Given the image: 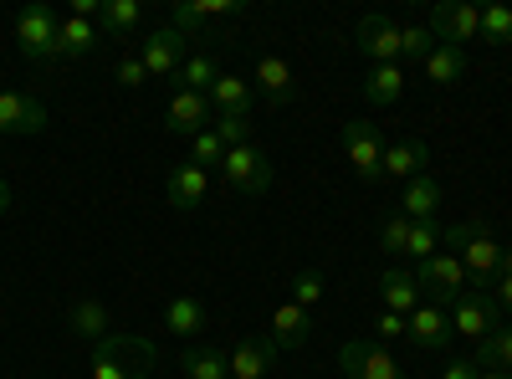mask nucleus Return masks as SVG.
I'll use <instances>...</instances> for the list:
<instances>
[{
  "instance_id": "nucleus-1",
  "label": "nucleus",
  "mask_w": 512,
  "mask_h": 379,
  "mask_svg": "<svg viewBox=\"0 0 512 379\" xmlns=\"http://www.w3.org/2000/svg\"><path fill=\"white\" fill-rule=\"evenodd\" d=\"M154 369V344L134 333H108L93 344V379H149Z\"/></svg>"
},
{
  "instance_id": "nucleus-2",
  "label": "nucleus",
  "mask_w": 512,
  "mask_h": 379,
  "mask_svg": "<svg viewBox=\"0 0 512 379\" xmlns=\"http://www.w3.org/2000/svg\"><path fill=\"white\" fill-rule=\"evenodd\" d=\"M16 41H21V52L31 62H62V21H57V11L31 0V6L16 16Z\"/></svg>"
},
{
  "instance_id": "nucleus-3",
  "label": "nucleus",
  "mask_w": 512,
  "mask_h": 379,
  "mask_svg": "<svg viewBox=\"0 0 512 379\" xmlns=\"http://www.w3.org/2000/svg\"><path fill=\"white\" fill-rule=\"evenodd\" d=\"M415 282L425 292V303H436V308H451L461 292H472V282H466V267L456 251H436V257H425L415 267Z\"/></svg>"
},
{
  "instance_id": "nucleus-4",
  "label": "nucleus",
  "mask_w": 512,
  "mask_h": 379,
  "mask_svg": "<svg viewBox=\"0 0 512 379\" xmlns=\"http://www.w3.org/2000/svg\"><path fill=\"white\" fill-rule=\"evenodd\" d=\"M344 149H349V164L364 185H379L384 180V139H379V123L369 118H349L344 123Z\"/></svg>"
},
{
  "instance_id": "nucleus-5",
  "label": "nucleus",
  "mask_w": 512,
  "mask_h": 379,
  "mask_svg": "<svg viewBox=\"0 0 512 379\" xmlns=\"http://www.w3.org/2000/svg\"><path fill=\"white\" fill-rule=\"evenodd\" d=\"M221 180H226L236 195H267V190H272V159H267L262 149H256V144L226 149Z\"/></svg>"
},
{
  "instance_id": "nucleus-6",
  "label": "nucleus",
  "mask_w": 512,
  "mask_h": 379,
  "mask_svg": "<svg viewBox=\"0 0 512 379\" xmlns=\"http://www.w3.org/2000/svg\"><path fill=\"white\" fill-rule=\"evenodd\" d=\"M446 318H451V333H466V339H487L492 328H502V308H497V298L492 292H461V298L446 308Z\"/></svg>"
},
{
  "instance_id": "nucleus-7",
  "label": "nucleus",
  "mask_w": 512,
  "mask_h": 379,
  "mask_svg": "<svg viewBox=\"0 0 512 379\" xmlns=\"http://www.w3.org/2000/svg\"><path fill=\"white\" fill-rule=\"evenodd\" d=\"M338 369H344L349 379H410L390 354H384L379 339H349L344 349H338Z\"/></svg>"
},
{
  "instance_id": "nucleus-8",
  "label": "nucleus",
  "mask_w": 512,
  "mask_h": 379,
  "mask_svg": "<svg viewBox=\"0 0 512 379\" xmlns=\"http://www.w3.org/2000/svg\"><path fill=\"white\" fill-rule=\"evenodd\" d=\"M431 36L441 47H461V41H477L482 36V6H466V0H441L431 11Z\"/></svg>"
},
{
  "instance_id": "nucleus-9",
  "label": "nucleus",
  "mask_w": 512,
  "mask_h": 379,
  "mask_svg": "<svg viewBox=\"0 0 512 379\" xmlns=\"http://www.w3.org/2000/svg\"><path fill=\"white\" fill-rule=\"evenodd\" d=\"M210 123H216L210 98L205 93H190V88H175V98H169V108H164V129L180 134V139H200Z\"/></svg>"
},
{
  "instance_id": "nucleus-10",
  "label": "nucleus",
  "mask_w": 512,
  "mask_h": 379,
  "mask_svg": "<svg viewBox=\"0 0 512 379\" xmlns=\"http://www.w3.org/2000/svg\"><path fill=\"white\" fill-rule=\"evenodd\" d=\"M139 57H144L149 77H175V72L185 67V57H190V41H185L175 26H159V31H149V36L139 41Z\"/></svg>"
},
{
  "instance_id": "nucleus-11",
  "label": "nucleus",
  "mask_w": 512,
  "mask_h": 379,
  "mask_svg": "<svg viewBox=\"0 0 512 379\" xmlns=\"http://www.w3.org/2000/svg\"><path fill=\"white\" fill-rule=\"evenodd\" d=\"M354 47H359L374 67L395 62V57H400V21H395V16H384V11H369V16L359 21Z\"/></svg>"
},
{
  "instance_id": "nucleus-12",
  "label": "nucleus",
  "mask_w": 512,
  "mask_h": 379,
  "mask_svg": "<svg viewBox=\"0 0 512 379\" xmlns=\"http://www.w3.org/2000/svg\"><path fill=\"white\" fill-rule=\"evenodd\" d=\"M47 129V103L31 93H0V134H41Z\"/></svg>"
},
{
  "instance_id": "nucleus-13",
  "label": "nucleus",
  "mask_w": 512,
  "mask_h": 379,
  "mask_svg": "<svg viewBox=\"0 0 512 379\" xmlns=\"http://www.w3.org/2000/svg\"><path fill=\"white\" fill-rule=\"evenodd\" d=\"M277 359V344L272 333H246V339H236L231 349V379H262Z\"/></svg>"
},
{
  "instance_id": "nucleus-14",
  "label": "nucleus",
  "mask_w": 512,
  "mask_h": 379,
  "mask_svg": "<svg viewBox=\"0 0 512 379\" xmlns=\"http://www.w3.org/2000/svg\"><path fill=\"white\" fill-rule=\"evenodd\" d=\"M405 333H410L415 349H446V344H451V318H446V308H436V303H420V308L405 318Z\"/></svg>"
},
{
  "instance_id": "nucleus-15",
  "label": "nucleus",
  "mask_w": 512,
  "mask_h": 379,
  "mask_svg": "<svg viewBox=\"0 0 512 379\" xmlns=\"http://www.w3.org/2000/svg\"><path fill=\"white\" fill-rule=\"evenodd\" d=\"M164 195H169V205H180V210H200L205 195H210V175L200 170V164H175L169 180H164Z\"/></svg>"
},
{
  "instance_id": "nucleus-16",
  "label": "nucleus",
  "mask_w": 512,
  "mask_h": 379,
  "mask_svg": "<svg viewBox=\"0 0 512 379\" xmlns=\"http://www.w3.org/2000/svg\"><path fill=\"white\" fill-rule=\"evenodd\" d=\"M256 93H262L272 108H287L297 98V77H292L287 57H262L256 62Z\"/></svg>"
},
{
  "instance_id": "nucleus-17",
  "label": "nucleus",
  "mask_w": 512,
  "mask_h": 379,
  "mask_svg": "<svg viewBox=\"0 0 512 379\" xmlns=\"http://www.w3.org/2000/svg\"><path fill=\"white\" fill-rule=\"evenodd\" d=\"M164 328L180 333V339H195L200 328H210V313H205V303L195 298V292H180V298L164 303Z\"/></svg>"
},
{
  "instance_id": "nucleus-18",
  "label": "nucleus",
  "mask_w": 512,
  "mask_h": 379,
  "mask_svg": "<svg viewBox=\"0 0 512 379\" xmlns=\"http://www.w3.org/2000/svg\"><path fill=\"white\" fill-rule=\"evenodd\" d=\"M425 159H431V144H425V139L384 144V175H395V180H415V175H425Z\"/></svg>"
},
{
  "instance_id": "nucleus-19",
  "label": "nucleus",
  "mask_w": 512,
  "mask_h": 379,
  "mask_svg": "<svg viewBox=\"0 0 512 379\" xmlns=\"http://www.w3.org/2000/svg\"><path fill=\"white\" fill-rule=\"evenodd\" d=\"M379 298H384V308L390 313H400V318H410L415 308H420V282H415V272H384L379 277Z\"/></svg>"
},
{
  "instance_id": "nucleus-20",
  "label": "nucleus",
  "mask_w": 512,
  "mask_h": 379,
  "mask_svg": "<svg viewBox=\"0 0 512 379\" xmlns=\"http://www.w3.org/2000/svg\"><path fill=\"white\" fill-rule=\"evenodd\" d=\"M67 323H72V333H77L82 344H103L108 339V308L98 298H77L72 313H67Z\"/></svg>"
},
{
  "instance_id": "nucleus-21",
  "label": "nucleus",
  "mask_w": 512,
  "mask_h": 379,
  "mask_svg": "<svg viewBox=\"0 0 512 379\" xmlns=\"http://www.w3.org/2000/svg\"><path fill=\"white\" fill-rule=\"evenodd\" d=\"M308 308H297V303H282L277 313H272V344L277 349H303L308 344Z\"/></svg>"
},
{
  "instance_id": "nucleus-22",
  "label": "nucleus",
  "mask_w": 512,
  "mask_h": 379,
  "mask_svg": "<svg viewBox=\"0 0 512 379\" xmlns=\"http://www.w3.org/2000/svg\"><path fill=\"white\" fill-rule=\"evenodd\" d=\"M400 93H405V72H400V62L369 67V77H364V98H369L374 108H390V103H400Z\"/></svg>"
},
{
  "instance_id": "nucleus-23",
  "label": "nucleus",
  "mask_w": 512,
  "mask_h": 379,
  "mask_svg": "<svg viewBox=\"0 0 512 379\" xmlns=\"http://www.w3.org/2000/svg\"><path fill=\"white\" fill-rule=\"evenodd\" d=\"M436 205H441V185H436L431 175L405 180V200H400V210H405L410 221H436Z\"/></svg>"
},
{
  "instance_id": "nucleus-24",
  "label": "nucleus",
  "mask_w": 512,
  "mask_h": 379,
  "mask_svg": "<svg viewBox=\"0 0 512 379\" xmlns=\"http://www.w3.org/2000/svg\"><path fill=\"white\" fill-rule=\"evenodd\" d=\"M425 77L436 82V88H451V82L466 77V47H441L436 41V52L425 57Z\"/></svg>"
},
{
  "instance_id": "nucleus-25",
  "label": "nucleus",
  "mask_w": 512,
  "mask_h": 379,
  "mask_svg": "<svg viewBox=\"0 0 512 379\" xmlns=\"http://www.w3.org/2000/svg\"><path fill=\"white\" fill-rule=\"evenodd\" d=\"M180 364H185V374H190V379H231V354H226V349H216V344L190 349Z\"/></svg>"
},
{
  "instance_id": "nucleus-26",
  "label": "nucleus",
  "mask_w": 512,
  "mask_h": 379,
  "mask_svg": "<svg viewBox=\"0 0 512 379\" xmlns=\"http://www.w3.org/2000/svg\"><path fill=\"white\" fill-rule=\"evenodd\" d=\"M98 52V21L67 16L62 21V57H93Z\"/></svg>"
},
{
  "instance_id": "nucleus-27",
  "label": "nucleus",
  "mask_w": 512,
  "mask_h": 379,
  "mask_svg": "<svg viewBox=\"0 0 512 379\" xmlns=\"http://www.w3.org/2000/svg\"><path fill=\"white\" fill-rule=\"evenodd\" d=\"M139 21H144L139 0H103V11H98V26H103L108 36H128Z\"/></svg>"
},
{
  "instance_id": "nucleus-28",
  "label": "nucleus",
  "mask_w": 512,
  "mask_h": 379,
  "mask_svg": "<svg viewBox=\"0 0 512 379\" xmlns=\"http://www.w3.org/2000/svg\"><path fill=\"white\" fill-rule=\"evenodd\" d=\"M175 82H185L190 93H205L210 98V88L221 82V72H216V57H205V52H190L185 57V67L175 72Z\"/></svg>"
},
{
  "instance_id": "nucleus-29",
  "label": "nucleus",
  "mask_w": 512,
  "mask_h": 379,
  "mask_svg": "<svg viewBox=\"0 0 512 379\" xmlns=\"http://www.w3.org/2000/svg\"><path fill=\"white\" fill-rule=\"evenodd\" d=\"M251 93H256V88H251L246 77H231V72H221V82L210 88V103H216L221 113H241V108H251V103H256Z\"/></svg>"
},
{
  "instance_id": "nucleus-30",
  "label": "nucleus",
  "mask_w": 512,
  "mask_h": 379,
  "mask_svg": "<svg viewBox=\"0 0 512 379\" xmlns=\"http://www.w3.org/2000/svg\"><path fill=\"white\" fill-rule=\"evenodd\" d=\"M477 364L512 374V328H492V333H487V339L477 344Z\"/></svg>"
},
{
  "instance_id": "nucleus-31",
  "label": "nucleus",
  "mask_w": 512,
  "mask_h": 379,
  "mask_svg": "<svg viewBox=\"0 0 512 379\" xmlns=\"http://www.w3.org/2000/svg\"><path fill=\"white\" fill-rule=\"evenodd\" d=\"M441 251V221H410V241H405V257L425 262Z\"/></svg>"
},
{
  "instance_id": "nucleus-32",
  "label": "nucleus",
  "mask_w": 512,
  "mask_h": 379,
  "mask_svg": "<svg viewBox=\"0 0 512 379\" xmlns=\"http://www.w3.org/2000/svg\"><path fill=\"white\" fill-rule=\"evenodd\" d=\"M216 139L226 144V149H241V144H251V108H241V113H221L216 123Z\"/></svg>"
},
{
  "instance_id": "nucleus-33",
  "label": "nucleus",
  "mask_w": 512,
  "mask_h": 379,
  "mask_svg": "<svg viewBox=\"0 0 512 379\" xmlns=\"http://www.w3.org/2000/svg\"><path fill=\"white\" fill-rule=\"evenodd\" d=\"M436 52V36H431V26L425 21H410V26H400V57H410V62H425Z\"/></svg>"
},
{
  "instance_id": "nucleus-34",
  "label": "nucleus",
  "mask_w": 512,
  "mask_h": 379,
  "mask_svg": "<svg viewBox=\"0 0 512 379\" xmlns=\"http://www.w3.org/2000/svg\"><path fill=\"white\" fill-rule=\"evenodd\" d=\"M477 41H487V47H507L512 41V11L507 6H482V36Z\"/></svg>"
},
{
  "instance_id": "nucleus-35",
  "label": "nucleus",
  "mask_w": 512,
  "mask_h": 379,
  "mask_svg": "<svg viewBox=\"0 0 512 379\" xmlns=\"http://www.w3.org/2000/svg\"><path fill=\"white\" fill-rule=\"evenodd\" d=\"M405 241H410V216H405V210H390V216L379 221V246L405 257Z\"/></svg>"
},
{
  "instance_id": "nucleus-36",
  "label": "nucleus",
  "mask_w": 512,
  "mask_h": 379,
  "mask_svg": "<svg viewBox=\"0 0 512 379\" xmlns=\"http://www.w3.org/2000/svg\"><path fill=\"white\" fill-rule=\"evenodd\" d=\"M190 164H200L205 175H210V164H226V144L216 139V129H205L200 139H190Z\"/></svg>"
},
{
  "instance_id": "nucleus-37",
  "label": "nucleus",
  "mask_w": 512,
  "mask_h": 379,
  "mask_svg": "<svg viewBox=\"0 0 512 379\" xmlns=\"http://www.w3.org/2000/svg\"><path fill=\"white\" fill-rule=\"evenodd\" d=\"M482 231H487V221H456V226H441V246H456V257H461V251L472 246Z\"/></svg>"
},
{
  "instance_id": "nucleus-38",
  "label": "nucleus",
  "mask_w": 512,
  "mask_h": 379,
  "mask_svg": "<svg viewBox=\"0 0 512 379\" xmlns=\"http://www.w3.org/2000/svg\"><path fill=\"white\" fill-rule=\"evenodd\" d=\"M318 298H323V277H318V272H297V277H292V303H297V308H313Z\"/></svg>"
},
{
  "instance_id": "nucleus-39",
  "label": "nucleus",
  "mask_w": 512,
  "mask_h": 379,
  "mask_svg": "<svg viewBox=\"0 0 512 379\" xmlns=\"http://www.w3.org/2000/svg\"><path fill=\"white\" fill-rule=\"evenodd\" d=\"M118 82H123V88H144V82H149V67H144V57H134V52H128V57H118Z\"/></svg>"
},
{
  "instance_id": "nucleus-40",
  "label": "nucleus",
  "mask_w": 512,
  "mask_h": 379,
  "mask_svg": "<svg viewBox=\"0 0 512 379\" xmlns=\"http://www.w3.org/2000/svg\"><path fill=\"white\" fill-rule=\"evenodd\" d=\"M200 6V16L216 26V21H231V16H241V0H195Z\"/></svg>"
},
{
  "instance_id": "nucleus-41",
  "label": "nucleus",
  "mask_w": 512,
  "mask_h": 379,
  "mask_svg": "<svg viewBox=\"0 0 512 379\" xmlns=\"http://www.w3.org/2000/svg\"><path fill=\"white\" fill-rule=\"evenodd\" d=\"M441 379H482V364H477V359H451V364L441 369Z\"/></svg>"
},
{
  "instance_id": "nucleus-42",
  "label": "nucleus",
  "mask_w": 512,
  "mask_h": 379,
  "mask_svg": "<svg viewBox=\"0 0 512 379\" xmlns=\"http://www.w3.org/2000/svg\"><path fill=\"white\" fill-rule=\"evenodd\" d=\"M400 333H405V318H400V313H390V308H384V313H379V344H390V339H400Z\"/></svg>"
},
{
  "instance_id": "nucleus-43",
  "label": "nucleus",
  "mask_w": 512,
  "mask_h": 379,
  "mask_svg": "<svg viewBox=\"0 0 512 379\" xmlns=\"http://www.w3.org/2000/svg\"><path fill=\"white\" fill-rule=\"evenodd\" d=\"M492 298H497L502 313H512V272H502V277L492 282Z\"/></svg>"
},
{
  "instance_id": "nucleus-44",
  "label": "nucleus",
  "mask_w": 512,
  "mask_h": 379,
  "mask_svg": "<svg viewBox=\"0 0 512 379\" xmlns=\"http://www.w3.org/2000/svg\"><path fill=\"white\" fill-rule=\"evenodd\" d=\"M0 216H11V185L0 180Z\"/></svg>"
},
{
  "instance_id": "nucleus-45",
  "label": "nucleus",
  "mask_w": 512,
  "mask_h": 379,
  "mask_svg": "<svg viewBox=\"0 0 512 379\" xmlns=\"http://www.w3.org/2000/svg\"><path fill=\"white\" fill-rule=\"evenodd\" d=\"M502 272H512V241L502 246Z\"/></svg>"
},
{
  "instance_id": "nucleus-46",
  "label": "nucleus",
  "mask_w": 512,
  "mask_h": 379,
  "mask_svg": "<svg viewBox=\"0 0 512 379\" xmlns=\"http://www.w3.org/2000/svg\"><path fill=\"white\" fill-rule=\"evenodd\" d=\"M482 379H512V374H502V369H482Z\"/></svg>"
}]
</instances>
